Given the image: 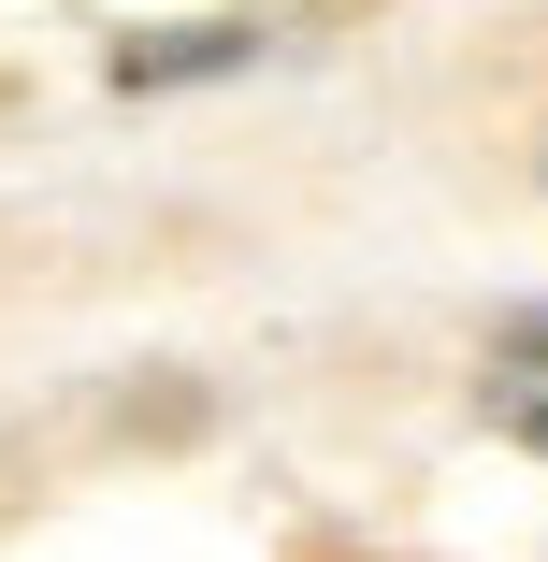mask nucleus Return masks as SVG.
I'll use <instances>...</instances> for the list:
<instances>
[{"instance_id":"f257e3e1","label":"nucleus","mask_w":548,"mask_h":562,"mask_svg":"<svg viewBox=\"0 0 548 562\" xmlns=\"http://www.w3.org/2000/svg\"><path fill=\"white\" fill-rule=\"evenodd\" d=\"M491 418L519 447H548V317H505L491 331Z\"/></svg>"}]
</instances>
